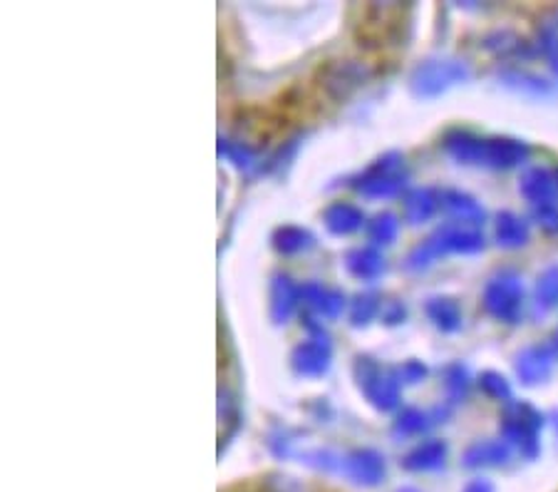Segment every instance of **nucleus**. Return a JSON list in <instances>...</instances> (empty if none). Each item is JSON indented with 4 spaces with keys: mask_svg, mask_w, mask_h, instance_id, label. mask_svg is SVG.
Masks as SVG:
<instances>
[{
    "mask_svg": "<svg viewBox=\"0 0 558 492\" xmlns=\"http://www.w3.org/2000/svg\"><path fill=\"white\" fill-rule=\"evenodd\" d=\"M484 247H487V239H484L480 229L449 221L442 224L437 231H432L425 241H420V244L408 254V259H404V266H408L410 272H425V268H429L447 254L470 256L484 252Z\"/></svg>",
    "mask_w": 558,
    "mask_h": 492,
    "instance_id": "1",
    "label": "nucleus"
},
{
    "mask_svg": "<svg viewBox=\"0 0 558 492\" xmlns=\"http://www.w3.org/2000/svg\"><path fill=\"white\" fill-rule=\"evenodd\" d=\"M546 423L544 413L526 400H511L504 406L499 433L501 441L511 445L521 458L536 460L542 455V428Z\"/></svg>",
    "mask_w": 558,
    "mask_h": 492,
    "instance_id": "2",
    "label": "nucleus"
},
{
    "mask_svg": "<svg viewBox=\"0 0 558 492\" xmlns=\"http://www.w3.org/2000/svg\"><path fill=\"white\" fill-rule=\"evenodd\" d=\"M524 303V279H521L517 268H499L484 286L482 307L499 324H519Z\"/></svg>",
    "mask_w": 558,
    "mask_h": 492,
    "instance_id": "3",
    "label": "nucleus"
},
{
    "mask_svg": "<svg viewBox=\"0 0 558 492\" xmlns=\"http://www.w3.org/2000/svg\"><path fill=\"white\" fill-rule=\"evenodd\" d=\"M408 165H404L402 152H385L375 163L360 172L353 182V190L357 194L367 196V200H392V196L402 194L408 187Z\"/></svg>",
    "mask_w": 558,
    "mask_h": 492,
    "instance_id": "4",
    "label": "nucleus"
},
{
    "mask_svg": "<svg viewBox=\"0 0 558 492\" xmlns=\"http://www.w3.org/2000/svg\"><path fill=\"white\" fill-rule=\"evenodd\" d=\"M472 77L470 65L462 58H427L412 70L410 89L420 100L445 95L447 89L466 83Z\"/></svg>",
    "mask_w": 558,
    "mask_h": 492,
    "instance_id": "5",
    "label": "nucleus"
},
{
    "mask_svg": "<svg viewBox=\"0 0 558 492\" xmlns=\"http://www.w3.org/2000/svg\"><path fill=\"white\" fill-rule=\"evenodd\" d=\"M353 375L357 388L375 410H395L402 400V383L398 379V371L383 369L380 363L371 356H355L353 361Z\"/></svg>",
    "mask_w": 558,
    "mask_h": 492,
    "instance_id": "6",
    "label": "nucleus"
},
{
    "mask_svg": "<svg viewBox=\"0 0 558 492\" xmlns=\"http://www.w3.org/2000/svg\"><path fill=\"white\" fill-rule=\"evenodd\" d=\"M373 77V68L357 58H336L323 62L318 70V85L332 103L348 100L355 89Z\"/></svg>",
    "mask_w": 558,
    "mask_h": 492,
    "instance_id": "7",
    "label": "nucleus"
},
{
    "mask_svg": "<svg viewBox=\"0 0 558 492\" xmlns=\"http://www.w3.org/2000/svg\"><path fill=\"white\" fill-rule=\"evenodd\" d=\"M340 476H345V480L357 488H377L387 478L385 455L377 453L375 447H355L343 455Z\"/></svg>",
    "mask_w": 558,
    "mask_h": 492,
    "instance_id": "8",
    "label": "nucleus"
},
{
    "mask_svg": "<svg viewBox=\"0 0 558 492\" xmlns=\"http://www.w3.org/2000/svg\"><path fill=\"white\" fill-rule=\"evenodd\" d=\"M332 346L326 334H313L305 338L291 353V369L301 379H323L330 371Z\"/></svg>",
    "mask_w": 558,
    "mask_h": 492,
    "instance_id": "9",
    "label": "nucleus"
},
{
    "mask_svg": "<svg viewBox=\"0 0 558 492\" xmlns=\"http://www.w3.org/2000/svg\"><path fill=\"white\" fill-rule=\"evenodd\" d=\"M554 361H556V351L551 344H534L517 353L514 371L524 386H538V383H546L551 379Z\"/></svg>",
    "mask_w": 558,
    "mask_h": 492,
    "instance_id": "10",
    "label": "nucleus"
},
{
    "mask_svg": "<svg viewBox=\"0 0 558 492\" xmlns=\"http://www.w3.org/2000/svg\"><path fill=\"white\" fill-rule=\"evenodd\" d=\"M519 192L529 202L531 212L556 207L558 204V184L556 175L548 167H531L519 182Z\"/></svg>",
    "mask_w": 558,
    "mask_h": 492,
    "instance_id": "11",
    "label": "nucleus"
},
{
    "mask_svg": "<svg viewBox=\"0 0 558 492\" xmlns=\"http://www.w3.org/2000/svg\"><path fill=\"white\" fill-rule=\"evenodd\" d=\"M529 159H531L529 142L517 140V137H487L482 167L517 169V167H524Z\"/></svg>",
    "mask_w": 558,
    "mask_h": 492,
    "instance_id": "12",
    "label": "nucleus"
},
{
    "mask_svg": "<svg viewBox=\"0 0 558 492\" xmlns=\"http://www.w3.org/2000/svg\"><path fill=\"white\" fill-rule=\"evenodd\" d=\"M268 313L276 326H283L291 321V316L301 303V286L295 284L288 274H274L271 279V293H268Z\"/></svg>",
    "mask_w": 558,
    "mask_h": 492,
    "instance_id": "13",
    "label": "nucleus"
},
{
    "mask_svg": "<svg viewBox=\"0 0 558 492\" xmlns=\"http://www.w3.org/2000/svg\"><path fill=\"white\" fill-rule=\"evenodd\" d=\"M301 301L313 313H318V316L326 321H336L343 316L345 303H348L343 291L330 289V286L318 284V281H305L301 286Z\"/></svg>",
    "mask_w": 558,
    "mask_h": 492,
    "instance_id": "14",
    "label": "nucleus"
},
{
    "mask_svg": "<svg viewBox=\"0 0 558 492\" xmlns=\"http://www.w3.org/2000/svg\"><path fill=\"white\" fill-rule=\"evenodd\" d=\"M442 209L452 224H462V227L480 229L487 221V212H484L482 202H476V196L462 190H445L442 192Z\"/></svg>",
    "mask_w": 558,
    "mask_h": 492,
    "instance_id": "15",
    "label": "nucleus"
},
{
    "mask_svg": "<svg viewBox=\"0 0 558 492\" xmlns=\"http://www.w3.org/2000/svg\"><path fill=\"white\" fill-rule=\"evenodd\" d=\"M484 145L487 137H480L470 130H449L442 140V147L449 159H454L457 165H482L484 163Z\"/></svg>",
    "mask_w": 558,
    "mask_h": 492,
    "instance_id": "16",
    "label": "nucleus"
},
{
    "mask_svg": "<svg viewBox=\"0 0 558 492\" xmlns=\"http://www.w3.org/2000/svg\"><path fill=\"white\" fill-rule=\"evenodd\" d=\"M439 207H442V192H437L435 187H417V190L404 194L402 200L404 221L412 224V227L429 221Z\"/></svg>",
    "mask_w": 558,
    "mask_h": 492,
    "instance_id": "17",
    "label": "nucleus"
},
{
    "mask_svg": "<svg viewBox=\"0 0 558 492\" xmlns=\"http://www.w3.org/2000/svg\"><path fill=\"white\" fill-rule=\"evenodd\" d=\"M511 460V445L504 441H474L470 447H466L462 455L464 468L470 470H482V468H501Z\"/></svg>",
    "mask_w": 558,
    "mask_h": 492,
    "instance_id": "18",
    "label": "nucleus"
},
{
    "mask_svg": "<svg viewBox=\"0 0 558 492\" xmlns=\"http://www.w3.org/2000/svg\"><path fill=\"white\" fill-rule=\"evenodd\" d=\"M447 455H449V447L445 441H437V437H432V441H425L412 447V451L404 455L402 458V468L410 470V472H435V470H442L445 463H447Z\"/></svg>",
    "mask_w": 558,
    "mask_h": 492,
    "instance_id": "19",
    "label": "nucleus"
},
{
    "mask_svg": "<svg viewBox=\"0 0 558 492\" xmlns=\"http://www.w3.org/2000/svg\"><path fill=\"white\" fill-rule=\"evenodd\" d=\"M345 268L357 281H377L387 272V262L380 249L357 247L345 254Z\"/></svg>",
    "mask_w": 558,
    "mask_h": 492,
    "instance_id": "20",
    "label": "nucleus"
},
{
    "mask_svg": "<svg viewBox=\"0 0 558 492\" xmlns=\"http://www.w3.org/2000/svg\"><path fill=\"white\" fill-rule=\"evenodd\" d=\"M484 50H489L492 56L499 60H529L534 58V48L526 38H521L514 31H492L484 35Z\"/></svg>",
    "mask_w": 558,
    "mask_h": 492,
    "instance_id": "21",
    "label": "nucleus"
},
{
    "mask_svg": "<svg viewBox=\"0 0 558 492\" xmlns=\"http://www.w3.org/2000/svg\"><path fill=\"white\" fill-rule=\"evenodd\" d=\"M529 237H531V229H529V221L524 217H519L517 212H509L504 209L497 214V219H494V241L501 249H521L529 244Z\"/></svg>",
    "mask_w": 558,
    "mask_h": 492,
    "instance_id": "22",
    "label": "nucleus"
},
{
    "mask_svg": "<svg viewBox=\"0 0 558 492\" xmlns=\"http://www.w3.org/2000/svg\"><path fill=\"white\" fill-rule=\"evenodd\" d=\"M323 221L332 237H350L357 229H363L365 214L360 207L350 202H332L330 207L323 212Z\"/></svg>",
    "mask_w": 558,
    "mask_h": 492,
    "instance_id": "23",
    "label": "nucleus"
},
{
    "mask_svg": "<svg viewBox=\"0 0 558 492\" xmlns=\"http://www.w3.org/2000/svg\"><path fill=\"white\" fill-rule=\"evenodd\" d=\"M558 309V264L546 266L534 284L531 293V316L542 319Z\"/></svg>",
    "mask_w": 558,
    "mask_h": 492,
    "instance_id": "24",
    "label": "nucleus"
},
{
    "mask_svg": "<svg viewBox=\"0 0 558 492\" xmlns=\"http://www.w3.org/2000/svg\"><path fill=\"white\" fill-rule=\"evenodd\" d=\"M499 80L504 87L514 89V93L529 95V97H551L556 93L554 83H548L542 75L529 73V70H519V68H507L499 70Z\"/></svg>",
    "mask_w": 558,
    "mask_h": 492,
    "instance_id": "25",
    "label": "nucleus"
},
{
    "mask_svg": "<svg viewBox=\"0 0 558 492\" xmlns=\"http://www.w3.org/2000/svg\"><path fill=\"white\" fill-rule=\"evenodd\" d=\"M427 319L435 324V328L442 331V334H457L464 324V313L459 301L452 297H432L425 303Z\"/></svg>",
    "mask_w": 558,
    "mask_h": 492,
    "instance_id": "26",
    "label": "nucleus"
},
{
    "mask_svg": "<svg viewBox=\"0 0 558 492\" xmlns=\"http://www.w3.org/2000/svg\"><path fill=\"white\" fill-rule=\"evenodd\" d=\"M274 249L281 256H299L311 252L315 247V237L308 229L295 227V224H286V227H278L271 237Z\"/></svg>",
    "mask_w": 558,
    "mask_h": 492,
    "instance_id": "27",
    "label": "nucleus"
},
{
    "mask_svg": "<svg viewBox=\"0 0 558 492\" xmlns=\"http://www.w3.org/2000/svg\"><path fill=\"white\" fill-rule=\"evenodd\" d=\"M536 40H538V52H542L554 73L558 75V8L544 13L542 21H538Z\"/></svg>",
    "mask_w": 558,
    "mask_h": 492,
    "instance_id": "28",
    "label": "nucleus"
},
{
    "mask_svg": "<svg viewBox=\"0 0 558 492\" xmlns=\"http://www.w3.org/2000/svg\"><path fill=\"white\" fill-rule=\"evenodd\" d=\"M437 420H432L429 413L420 408H402L398 418L392 420V435L395 437H417L422 433H427Z\"/></svg>",
    "mask_w": 558,
    "mask_h": 492,
    "instance_id": "29",
    "label": "nucleus"
},
{
    "mask_svg": "<svg viewBox=\"0 0 558 492\" xmlns=\"http://www.w3.org/2000/svg\"><path fill=\"white\" fill-rule=\"evenodd\" d=\"M400 235V219L392 212H380L367 221V239L373 241V247H390Z\"/></svg>",
    "mask_w": 558,
    "mask_h": 492,
    "instance_id": "30",
    "label": "nucleus"
},
{
    "mask_svg": "<svg viewBox=\"0 0 558 492\" xmlns=\"http://www.w3.org/2000/svg\"><path fill=\"white\" fill-rule=\"evenodd\" d=\"M239 398L229 386L219 388V425H221V445L229 443V437L239 428Z\"/></svg>",
    "mask_w": 558,
    "mask_h": 492,
    "instance_id": "31",
    "label": "nucleus"
},
{
    "mask_svg": "<svg viewBox=\"0 0 558 492\" xmlns=\"http://www.w3.org/2000/svg\"><path fill=\"white\" fill-rule=\"evenodd\" d=\"M472 388V375L464 363H449L445 369V391L449 403H464Z\"/></svg>",
    "mask_w": 558,
    "mask_h": 492,
    "instance_id": "32",
    "label": "nucleus"
},
{
    "mask_svg": "<svg viewBox=\"0 0 558 492\" xmlns=\"http://www.w3.org/2000/svg\"><path fill=\"white\" fill-rule=\"evenodd\" d=\"M219 155L227 157L229 163L239 169H251L258 163L254 147L246 145V142H241V140L223 137V134L219 137Z\"/></svg>",
    "mask_w": 558,
    "mask_h": 492,
    "instance_id": "33",
    "label": "nucleus"
},
{
    "mask_svg": "<svg viewBox=\"0 0 558 492\" xmlns=\"http://www.w3.org/2000/svg\"><path fill=\"white\" fill-rule=\"evenodd\" d=\"M380 299L375 293H357V297L350 301V324L355 328H365L375 316H380Z\"/></svg>",
    "mask_w": 558,
    "mask_h": 492,
    "instance_id": "34",
    "label": "nucleus"
},
{
    "mask_svg": "<svg viewBox=\"0 0 558 492\" xmlns=\"http://www.w3.org/2000/svg\"><path fill=\"white\" fill-rule=\"evenodd\" d=\"M476 383H480V391L487 398L499 400L504 406L511 403V383L507 381V375H501L499 371H484Z\"/></svg>",
    "mask_w": 558,
    "mask_h": 492,
    "instance_id": "35",
    "label": "nucleus"
},
{
    "mask_svg": "<svg viewBox=\"0 0 558 492\" xmlns=\"http://www.w3.org/2000/svg\"><path fill=\"white\" fill-rule=\"evenodd\" d=\"M429 375L427 363H422L420 358H410V361H404L400 369H398V379L402 386H417Z\"/></svg>",
    "mask_w": 558,
    "mask_h": 492,
    "instance_id": "36",
    "label": "nucleus"
},
{
    "mask_svg": "<svg viewBox=\"0 0 558 492\" xmlns=\"http://www.w3.org/2000/svg\"><path fill=\"white\" fill-rule=\"evenodd\" d=\"M380 321L385 326H400L408 321V303L400 299H387L380 307Z\"/></svg>",
    "mask_w": 558,
    "mask_h": 492,
    "instance_id": "37",
    "label": "nucleus"
},
{
    "mask_svg": "<svg viewBox=\"0 0 558 492\" xmlns=\"http://www.w3.org/2000/svg\"><path fill=\"white\" fill-rule=\"evenodd\" d=\"M266 492H308V488L303 485L301 480H295L291 476H271L266 480Z\"/></svg>",
    "mask_w": 558,
    "mask_h": 492,
    "instance_id": "38",
    "label": "nucleus"
},
{
    "mask_svg": "<svg viewBox=\"0 0 558 492\" xmlns=\"http://www.w3.org/2000/svg\"><path fill=\"white\" fill-rule=\"evenodd\" d=\"M462 492H494V485H492L489 480L476 478V480H472V482H466V488H464Z\"/></svg>",
    "mask_w": 558,
    "mask_h": 492,
    "instance_id": "39",
    "label": "nucleus"
},
{
    "mask_svg": "<svg viewBox=\"0 0 558 492\" xmlns=\"http://www.w3.org/2000/svg\"><path fill=\"white\" fill-rule=\"evenodd\" d=\"M548 420H551V425H554V433L558 435V408H554V410H551V416H548Z\"/></svg>",
    "mask_w": 558,
    "mask_h": 492,
    "instance_id": "40",
    "label": "nucleus"
},
{
    "mask_svg": "<svg viewBox=\"0 0 558 492\" xmlns=\"http://www.w3.org/2000/svg\"><path fill=\"white\" fill-rule=\"evenodd\" d=\"M551 346H554V351H556V356H558V328H556V334H554V338H551Z\"/></svg>",
    "mask_w": 558,
    "mask_h": 492,
    "instance_id": "41",
    "label": "nucleus"
},
{
    "mask_svg": "<svg viewBox=\"0 0 558 492\" xmlns=\"http://www.w3.org/2000/svg\"><path fill=\"white\" fill-rule=\"evenodd\" d=\"M554 175H556V184H558V167H556V172H554Z\"/></svg>",
    "mask_w": 558,
    "mask_h": 492,
    "instance_id": "42",
    "label": "nucleus"
}]
</instances>
